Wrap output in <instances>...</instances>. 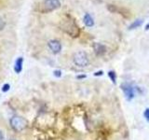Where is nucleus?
Returning a JSON list of instances; mask_svg holds the SVG:
<instances>
[{
    "label": "nucleus",
    "instance_id": "f3484780",
    "mask_svg": "<svg viewBox=\"0 0 149 140\" xmlns=\"http://www.w3.org/2000/svg\"><path fill=\"white\" fill-rule=\"evenodd\" d=\"M0 140H4V134L1 131H0Z\"/></svg>",
    "mask_w": 149,
    "mask_h": 140
},
{
    "label": "nucleus",
    "instance_id": "f03ea898",
    "mask_svg": "<svg viewBox=\"0 0 149 140\" xmlns=\"http://www.w3.org/2000/svg\"><path fill=\"white\" fill-rule=\"evenodd\" d=\"M73 61L76 65L79 67H85L88 66L90 64V60H88V56L85 51H78L76 52L73 56Z\"/></svg>",
    "mask_w": 149,
    "mask_h": 140
},
{
    "label": "nucleus",
    "instance_id": "1a4fd4ad",
    "mask_svg": "<svg viewBox=\"0 0 149 140\" xmlns=\"http://www.w3.org/2000/svg\"><path fill=\"white\" fill-rule=\"evenodd\" d=\"M83 20H84V23H85V25L88 26V27H91V26L94 25V20H93V18L88 13L85 14Z\"/></svg>",
    "mask_w": 149,
    "mask_h": 140
},
{
    "label": "nucleus",
    "instance_id": "6e6552de",
    "mask_svg": "<svg viewBox=\"0 0 149 140\" xmlns=\"http://www.w3.org/2000/svg\"><path fill=\"white\" fill-rule=\"evenodd\" d=\"M93 49H94L95 52L99 55L104 54L106 51V48L104 47V45H102L101 43H94V45H93Z\"/></svg>",
    "mask_w": 149,
    "mask_h": 140
},
{
    "label": "nucleus",
    "instance_id": "20e7f679",
    "mask_svg": "<svg viewBox=\"0 0 149 140\" xmlns=\"http://www.w3.org/2000/svg\"><path fill=\"white\" fill-rule=\"evenodd\" d=\"M120 88L124 92V95L126 97V99H127L128 101H130V100L133 99L134 96H135V89L132 84L128 83V82H124L120 85Z\"/></svg>",
    "mask_w": 149,
    "mask_h": 140
},
{
    "label": "nucleus",
    "instance_id": "9d476101",
    "mask_svg": "<svg viewBox=\"0 0 149 140\" xmlns=\"http://www.w3.org/2000/svg\"><path fill=\"white\" fill-rule=\"evenodd\" d=\"M142 23H143V21L142 20H137V21H135L133 22L132 24H130L129 26V29L130 30H132V29H135V28H137L139 26H141L142 25Z\"/></svg>",
    "mask_w": 149,
    "mask_h": 140
},
{
    "label": "nucleus",
    "instance_id": "7ed1b4c3",
    "mask_svg": "<svg viewBox=\"0 0 149 140\" xmlns=\"http://www.w3.org/2000/svg\"><path fill=\"white\" fill-rule=\"evenodd\" d=\"M63 29L66 32L67 34H69L70 36H74V37L78 36L79 33H80L78 26L74 23V22L73 20H70V19L65 20L63 25Z\"/></svg>",
    "mask_w": 149,
    "mask_h": 140
},
{
    "label": "nucleus",
    "instance_id": "6ab92c4d",
    "mask_svg": "<svg viewBox=\"0 0 149 140\" xmlns=\"http://www.w3.org/2000/svg\"><path fill=\"white\" fill-rule=\"evenodd\" d=\"M10 140H14V139H10Z\"/></svg>",
    "mask_w": 149,
    "mask_h": 140
},
{
    "label": "nucleus",
    "instance_id": "dca6fc26",
    "mask_svg": "<svg viewBox=\"0 0 149 140\" xmlns=\"http://www.w3.org/2000/svg\"><path fill=\"white\" fill-rule=\"evenodd\" d=\"M77 78H79V79H80V78H86V75H80V76H77Z\"/></svg>",
    "mask_w": 149,
    "mask_h": 140
},
{
    "label": "nucleus",
    "instance_id": "9b49d317",
    "mask_svg": "<svg viewBox=\"0 0 149 140\" xmlns=\"http://www.w3.org/2000/svg\"><path fill=\"white\" fill-rule=\"evenodd\" d=\"M108 77L110 78L111 81L113 82L114 84L116 83V74L115 71H113V70H110V71L108 72Z\"/></svg>",
    "mask_w": 149,
    "mask_h": 140
},
{
    "label": "nucleus",
    "instance_id": "ddd939ff",
    "mask_svg": "<svg viewBox=\"0 0 149 140\" xmlns=\"http://www.w3.org/2000/svg\"><path fill=\"white\" fill-rule=\"evenodd\" d=\"M53 74H54V76H55L56 78L62 77V71H61V70H54Z\"/></svg>",
    "mask_w": 149,
    "mask_h": 140
},
{
    "label": "nucleus",
    "instance_id": "2eb2a0df",
    "mask_svg": "<svg viewBox=\"0 0 149 140\" xmlns=\"http://www.w3.org/2000/svg\"><path fill=\"white\" fill-rule=\"evenodd\" d=\"M102 75H104V72H102V70H101V71H97V72H95L94 73V76H102Z\"/></svg>",
    "mask_w": 149,
    "mask_h": 140
},
{
    "label": "nucleus",
    "instance_id": "f257e3e1",
    "mask_svg": "<svg viewBox=\"0 0 149 140\" xmlns=\"http://www.w3.org/2000/svg\"><path fill=\"white\" fill-rule=\"evenodd\" d=\"M9 124H10L11 128L13 130L17 131V132H20L22 131L23 129L26 128L27 126V121L24 118L20 116H13L9 120Z\"/></svg>",
    "mask_w": 149,
    "mask_h": 140
},
{
    "label": "nucleus",
    "instance_id": "423d86ee",
    "mask_svg": "<svg viewBox=\"0 0 149 140\" xmlns=\"http://www.w3.org/2000/svg\"><path fill=\"white\" fill-rule=\"evenodd\" d=\"M48 46L49 50L52 51L53 53H59L61 50H62V44L61 42L56 40V39H52V40H49Z\"/></svg>",
    "mask_w": 149,
    "mask_h": 140
},
{
    "label": "nucleus",
    "instance_id": "f8f14e48",
    "mask_svg": "<svg viewBox=\"0 0 149 140\" xmlns=\"http://www.w3.org/2000/svg\"><path fill=\"white\" fill-rule=\"evenodd\" d=\"M143 117L146 118V120L147 121H149V108H146L143 111Z\"/></svg>",
    "mask_w": 149,
    "mask_h": 140
},
{
    "label": "nucleus",
    "instance_id": "39448f33",
    "mask_svg": "<svg viewBox=\"0 0 149 140\" xmlns=\"http://www.w3.org/2000/svg\"><path fill=\"white\" fill-rule=\"evenodd\" d=\"M44 8L47 11H52L61 7L60 0H44Z\"/></svg>",
    "mask_w": 149,
    "mask_h": 140
},
{
    "label": "nucleus",
    "instance_id": "0eeeda50",
    "mask_svg": "<svg viewBox=\"0 0 149 140\" xmlns=\"http://www.w3.org/2000/svg\"><path fill=\"white\" fill-rule=\"evenodd\" d=\"M22 64H23V58L22 57H19L15 61V64H14V71H15L17 74H20L22 72Z\"/></svg>",
    "mask_w": 149,
    "mask_h": 140
},
{
    "label": "nucleus",
    "instance_id": "a211bd4d",
    "mask_svg": "<svg viewBox=\"0 0 149 140\" xmlns=\"http://www.w3.org/2000/svg\"><path fill=\"white\" fill-rule=\"evenodd\" d=\"M146 30H149V22H148V24L146 26Z\"/></svg>",
    "mask_w": 149,
    "mask_h": 140
},
{
    "label": "nucleus",
    "instance_id": "4468645a",
    "mask_svg": "<svg viewBox=\"0 0 149 140\" xmlns=\"http://www.w3.org/2000/svg\"><path fill=\"white\" fill-rule=\"evenodd\" d=\"M9 88H10V86H9V84H4L3 87H2V91L4 92H6L9 90Z\"/></svg>",
    "mask_w": 149,
    "mask_h": 140
}]
</instances>
